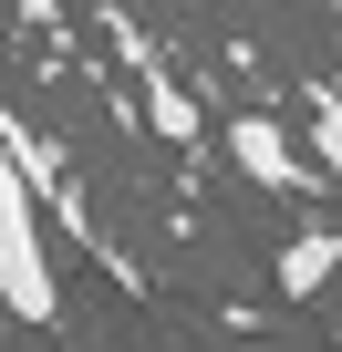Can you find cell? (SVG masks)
<instances>
[{
    "instance_id": "6da1fadb",
    "label": "cell",
    "mask_w": 342,
    "mask_h": 352,
    "mask_svg": "<svg viewBox=\"0 0 342 352\" xmlns=\"http://www.w3.org/2000/svg\"><path fill=\"white\" fill-rule=\"evenodd\" d=\"M0 311L11 321H63V270H52V208H42V187L21 176V155H11V135H0Z\"/></svg>"
},
{
    "instance_id": "7a4b0ae2",
    "label": "cell",
    "mask_w": 342,
    "mask_h": 352,
    "mask_svg": "<svg viewBox=\"0 0 342 352\" xmlns=\"http://www.w3.org/2000/svg\"><path fill=\"white\" fill-rule=\"evenodd\" d=\"M94 21H104V42L125 52V73H135V104H145V124L166 135V145H197V94L177 83V63H166L145 32H135V11L125 0H94Z\"/></svg>"
},
{
    "instance_id": "3957f363",
    "label": "cell",
    "mask_w": 342,
    "mask_h": 352,
    "mask_svg": "<svg viewBox=\"0 0 342 352\" xmlns=\"http://www.w3.org/2000/svg\"><path fill=\"white\" fill-rule=\"evenodd\" d=\"M218 145H228V166L249 176V187H270V197H321V187H332V176L290 145V124H280V114H228V135H218Z\"/></svg>"
},
{
    "instance_id": "277c9868",
    "label": "cell",
    "mask_w": 342,
    "mask_h": 352,
    "mask_svg": "<svg viewBox=\"0 0 342 352\" xmlns=\"http://www.w3.org/2000/svg\"><path fill=\"white\" fill-rule=\"evenodd\" d=\"M332 270H342V228H301V239L280 249V300H311V290H332Z\"/></svg>"
},
{
    "instance_id": "5b68a950",
    "label": "cell",
    "mask_w": 342,
    "mask_h": 352,
    "mask_svg": "<svg viewBox=\"0 0 342 352\" xmlns=\"http://www.w3.org/2000/svg\"><path fill=\"white\" fill-rule=\"evenodd\" d=\"M332 94H342V42H332Z\"/></svg>"
},
{
    "instance_id": "8992f818",
    "label": "cell",
    "mask_w": 342,
    "mask_h": 352,
    "mask_svg": "<svg viewBox=\"0 0 342 352\" xmlns=\"http://www.w3.org/2000/svg\"><path fill=\"white\" fill-rule=\"evenodd\" d=\"M32 11H42V0H32Z\"/></svg>"
}]
</instances>
